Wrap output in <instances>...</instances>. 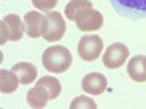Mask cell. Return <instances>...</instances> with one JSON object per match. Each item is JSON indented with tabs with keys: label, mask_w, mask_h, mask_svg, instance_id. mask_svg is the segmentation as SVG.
<instances>
[{
	"label": "cell",
	"mask_w": 146,
	"mask_h": 109,
	"mask_svg": "<svg viewBox=\"0 0 146 109\" xmlns=\"http://www.w3.org/2000/svg\"><path fill=\"white\" fill-rule=\"evenodd\" d=\"M106 77L103 76L102 73H89L83 77L81 87L86 93L89 95H102L106 90Z\"/></svg>",
	"instance_id": "cell-7"
},
{
	"label": "cell",
	"mask_w": 146,
	"mask_h": 109,
	"mask_svg": "<svg viewBox=\"0 0 146 109\" xmlns=\"http://www.w3.org/2000/svg\"><path fill=\"white\" fill-rule=\"evenodd\" d=\"M73 58L65 46H49L41 55V63L49 73H65Z\"/></svg>",
	"instance_id": "cell-1"
},
{
	"label": "cell",
	"mask_w": 146,
	"mask_h": 109,
	"mask_svg": "<svg viewBox=\"0 0 146 109\" xmlns=\"http://www.w3.org/2000/svg\"><path fill=\"white\" fill-rule=\"evenodd\" d=\"M129 47L122 43H113L106 47L105 54H103V65L110 70H116L125 63L129 58Z\"/></svg>",
	"instance_id": "cell-4"
},
{
	"label": "cell",
	"mask_w": 146,
	"mask_h": 109,
	"mask_svg": "<svg viewBox=\"0 0 146 109\" xmlns=\"http://www.w3.org/2000/svg\"><path fill=\"white\" fill-rule=\"evenodd\" d=\"M129 76L135 82H146V55H135L127 63Z\"/></svg>",
	"instance_id": "cell-8"
},
{
	"label": "cell",
	"mask_w": 146,
	"mask_h": 109,
	"mask_svg": "<svg viewBox=\"0 0 146 109\" xmlns=\"http://www.w3.org/2000/svg\"><path fill=\"white\" fill-rule=\"evenodd\" d=\"M11 70L18 74L19 82L24 84V85L30 84L32 81H35V77H36L35 65H32V63H29V62H19V63H16Z\"/></svg>",
	"instance_id": "cell-12"
},
{
	"label": "cell",
	"mask_w": 146,
	"mask_h": 109,
	"mask_svg": "<svg viewBox=\"0 0 146 109\" xmlns=\"http://www.w3.org/2000/svg\"><path fill=\"white\" fill-rule=\"evenodd\" d=\"M103 51V40L97 35H86L78 43V55L84 62H94Z\"/></svg>",
	"instance_id": "cell-3"
},
{
	"label": "cell",
	"mask_w": 146,
	"mask_h": 109,
	"mask_svg": "<svg viewBox=\"0 0 146 109\" xmlns=\"http://www.w3.org/2000/svg\"><path fill=\"white\" fill-rule=\"evenodd\" d=\"M19 77L13 70H0V92L13 93L19 87Z\"/></svg>",
	"instance_id": "cell-11"
},
{
	"label": "cell",
	"mask_w": 146,
	"mask_h": 109,
	"mask_svg": "<svg viewBox=\"0 0 146 109\" xmlns=\"http://www.w3.org/2000/svg\"><path fill=\"white\" fill-rule=\"evenodd\" d=\"M75 22L81 32H97L103 27V16L100 11L89 8V10L81 11L75 18Z\"/></svg>",
	"instance_id": "cell-6"
},
{
	"label": "cell",
	"mask_w": 146,
	"mask_h": 109,
	"mask_svg": "<svg viewBox=\"0 0 146 109\" xmlns=\"http://www.w3.org/2000/svg\"><path fill=\"white\" fill-rule=\"evenodd\" d=\"M89 8H94L91 0H70L68 3L65 5L64 13H65L68 21H75V18L80 14L81 11L89 10Z\"/></svg>",
	"instance_id": "cell-14"
},
{
	"label": "cell",
	"mask_w": 146,
	"mask_h": 109,
	"mask_svg": "<svg viewBox=\"0 0 146 109\" xmlns=\"http://www.w3.org/2000/svg\"><path fill=\"white\" fill-rule=\"evenodd\" d=\"M0 29H2V33H0V44H5L7 40H10V30H8V24L3 21V19H2Z\"/></svg>",
	"instance_id": "cell-18"
},
{
	"label": "cell",
	"mask_w": 146,
	"mask_h": 109,
	"mask_svg": "<svg viewBox=\"0 0 146 109\" xmlns=\"http://www.w3.org/2000/svg\"><path fill=\"white\" fill-rule=\"evenodd\" d=\"M36 84H38V85H43V87L48 90L49 100H56L59 95H60V90H62V85H60L59 79L54 77V76H44V77H41V79L36 81Z\"/></svg>",
	"instance_id": "cell-15"
},
{
	"label": "cell",
	"mask_w": 146,
	"mask_h": 109,
	"mask_svg": "<svg viewBox=\"0 0 146 109\" xmlns=\"http://www.w3.org/2000/svg\"><path fill=\"white\" fill-rule=\"evenodd\" d=\"M43 16L38 11H30L24 16V24H26V33L30 38H38L43 36L41 33V24H43Z\"/></svg>",
	"instance_id": "cell-9"
},
{
	"label": "cell",
	"mask_w": 146,
	"mask_h": 109,
	"mask_svg": "<svg viewBox=\"0 0 146 109\" xmlns=\"http://www.w3.org/2000/svg\"><path fill=\"white\" fill-rule=\"evenodd\" d=\"M3 21L8 24V30H10V40L11 41H19L22 38V33L26 30V24L19 18L18 14H8L3 18Z\"/></svg>",
	"instance_id": "cell-13"
},
{
	"label": "cell",
	"mask_w": 146,
	"mask_h": 109,
	"mask_svg": "<svg viewBox=\"0 0 146 109\" xmlns=\"http://www.w3.org/2000/svg\"><path fill=\"white\" fill-rule=\"evenodd\" d=\"M124 18H146V0H110Z\"/></svg>",
	"instance_id": "cell-5"
},
{
	"label": "cell",
	"mask_w": 146,
	"mask_h": 109,
	"mask_svg": "<svg viewBox=\"0 0 146 109\" xmlns=\"http://www.w3.org/2000/svg\"><path fill=\"white\" fill-rule=\"evenodd\" d=\"M48 100H49V93L43 85H38L35 84V87L30 89L27 92V103H29L30 108L33 109H41L46 106Z\"/></svg>",
	"instance_id": "cell-10"
},
{
	"label": "cell",
	"mask_w": 146,
	"mask_h": 109,
	"mask_svg": "<svg viewBox=\"0 0 146 109\" xmlns=\"http://www.w3.org/2000/svg\"><path fill=\"white\" fill-rule=\"evenodd\" d=\"M59 0H32L33 7L40 11H52Z\"/></svg>",
	"instance_id": "cell-17"
},
{
	"label": "cell",
	"mask_w": 146,
	"mask_h": 109,
	"mask_svg": "<svg viewBox=\"0 0 146 109\" xmlns=\"http://www.w3.org/2000/svg\"><path fill=\"white\" fill-rule=\"evenodd\" d=\"M65 21L62 14L57 11H49L43 16V24H41V33L46 41H59L65 35Z\"/></svg>",
	"instance_id": "cell-2"
},
{
	"label": "cell",
	"mask_w": 146,
	"mask_h": 109,
	"mask_svg": "<svg viewBox=\"0 0 146 109\" xmlns=\"http://www.w3.org/2000/svg\"><path fill=\"white\" fill-rule=\"evenodd\" d=\"M72 109H81V108H89V109H97L95 101H92L89 97H76L70 104Z\"/></svg>",
	"instance_id": "cell-16"
}]
</instances>
